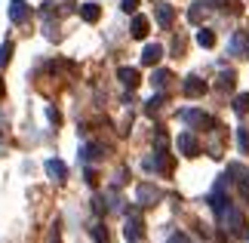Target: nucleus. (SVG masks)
Listing matches in <instances>:
<instances>
[{
  "instance_id": "1",
  "label": "nucleus",
  "mask_w": 249,
  "mask_h": 243,
  "mask_svg": "<svg viewBox=\"0 0 249 243\" xmlns=\"http://www.w3.org/2000/svg\"><path fill=\"white\" fill-rule=\"evenodd\" d=\"M228 225V231H234V234H243V228H246V222H243V216H240V209H234V206H228L222 216H218Z\"/></svg>"
},
{
  "instance_id": "2",
  "label": "nucleus",
  "mask_w": 249,
  "mask_h": 243,
  "mask_svg": "<svg viewBox=\"0 0 249 243\" xmlns=\"http://www.w3.org/2000/svg\"><path fill=\"white\" fill-rule=\"evenodd\" d=\"M9 19H13V22H18V25L31 19V9H28L25 0H13V3H9Z\"/></svg>"
},
{
  "instance_id": "3",
  "label": "nucleus",
  "mask_w": 249,
  "mask_h": 243,
  "mask_svg": "<svg viewBox=\"0 0 249 243\" xmlns=\"http://www.w3.org/2000/svg\"><path fill=\"white\" fill-rule=\"evenodd\" d=\"M139 200L145 203V206H154V203L160 200V188H154V185H148V182H142V185H139Z\"/></svg>"
},
{
  "instance_id": "4",
  "label": "nucleus",
  "mask_w": 249,
  "mask_h": 243,
  "mask_svg": "<svg viewBox=\"0 0 249 243\" xmlns=\"http://www.w3.org/2000/svg\"><path fill=\"white\" fill-rule=\"evenodd\" d=\"M129 34L136 37V40L148 37V34H151V22H148V16H132V28H129Z\"/></svg>"
},
{
  "instance_id": "5",
  "label": "nucleus",
  "mask_w": 249,
  "mask_h": 243,
  "mask_svg": "<svg viewBox=\"0 0 249 243\" xmlns=\"http://www.w3.org/2000/svg\"><path fill=\"white\" fill-rule=\"evenodd\" d=\"M181 117H185L191 126H200V130H213V117H206L203 111H185Z\"/></svg>"
},
{
  "instance_id": "6",
  "label": "nucleus",
  "mask_w": 249,
  "mask_h": 243,
  "mask_svg": "<svg viewBox=\"0 0 249 243\" xmlns=\"http://www.w3.org/2000/svg\"><path fill=\"white\" fill-rule=\"evenodd\" d=\"M46 172H50V176H53V182H65V179H68V167H65V163L62 160H46Z\"/></svg>"
},
{
  "instance_id": "7",
  "label": "nucleus",
  "mask_w": 249,
  "mask_h": 243,
  "mask_svg": "<svg viewBox=\"0 0 249 243\" xmlns=\"http://www.w3.org/2000/svg\"><path fill=\"white\" fill-rule=\"evenodd\" d=\"M178 151L185 154V157H194V154H197V139L191 132H181L178 135Z\"/></svg>"
},
{
  "instance_id": "8",
  "label": "nucleus",
  "mask_w": 249,
  "mask_h": 243,
  "mask_svg": "<svg viewBox=\"0 0 249 243\" xmlns=\"http://www.w3.org/2000/svg\"><path fill=\"white\" fill-rule=\"evenodd\" d=\"M80 16H83V22H99V19H102V6L99 3H92V0H89V3H80Z\"/></svg>"
},
{
  "instance_id": "9",
  "label": "nucleus",
  "mask_w": 249,
  "mask_h": 243,
  "mask_svg": "<svg viewBox=\"0 0 249 243\" xmlns=\"http://www.w3.org/2000/svg\"><path fill=\"white\" fill-rule=\"evenodd\" d=\"M117 80H123V86H139L142 83V74L136 68H120L117 71Z\"/></svg>"
},
{
  "instance_id": "10",
  "label": "nucleus",
  "mask_w": 249,
  "mask_h": 243,
  "mask_svg": "<svg viewBox=\"0 0 249 243\" xmlns=\"http://www.w3.org/2000/svg\"><path fill=\"white\" fill-rule=\"evenodd\" d=\"M237 53H249V34L246 31H237L231 37V56H237Z\"/></svg>"
},
{
  "instance_id": "11",
  "label": "nucleus",
  "mask_w": 249,
  "mask_h": 243,
  "mask_svg": "<svg viewBox=\"0 0 249 243\" xmlns=\"http://www.w3.org/2000/svg\"><path fill=\"white\" fill-rule=\"evenodd\" d=\"M160 56H163V46L151 43V46H145V53H142V65H157Z\"/></svg>"
},
{
  "instance_id": "12",
  "label": "nucleus",
  "mask_w": 249,
  "mask_h": 243,
  "mask_svg": "<svg viewBox=\"0 0 249 243\" xmlns=\"http://www.w3.org/2000/svg\"><path fill=\"white\" fill-rule=\"evenodd\" d=\"M157 22L163 25V28H172V22H176V9L166 6V3H160L157 6Z\"/></svg>"
},
{
  "instance_id": "13",
  "label": "nucleus",
  "mask_w": 249,
  "mask_h": 243,
  "mask_svg": "<svg viewBox=\"0 0 249 243\" xmlns=\"http://www.w3.org/2000/svg\"><path fill=\"white\" fill-rule=\"evenodd\" d=\"M203 93H206V83L200 80V77H188L185 80V95H194L197 99V95H203Z\"/></svg>"
},
{
  "instance_id": "14",
  "label": "nucleus",
  "mask_w": 249,
  "mask_h": 243,
  "mask_svg": "<svg viewBox=\"0 0 249 243\" xmlns=\"http://www.w3.org/2000/svg\"><path fill=\"white\" fill-rule=\"evenodd\" d=\"M142 231H145V225H142L139 219H126V228H123V234H126L129 240H139Z\"/></svg>"
},
{
  "instance_id": "15",
  "label": "nucleus",
  "mask_w": 249,
  "mask_h": 243,
  "mask_svg": "<svg viewBox=\"0 0 249 243\" xmlns=\"http://www.w3.org/2000/svg\"><path fill=\"white\" fill-rule=\"evenodd\" d=\"M213 3L218 6V9H222V13H240V0H213Z\"/></svg>"
},
{
  "instance_id": "16",
  "label": "nucleus",
  "mask_w": 249,
  "mask_h": 243,
  "mask_svg": "<svg viewBox=\"0 0 249 243\" xmlns=\"http://www.w3.org/2000/svg\"><path fill=\"white\" fill-rule=\"evenodd\" d=\"M188 19H191V22H203V19H206V3H194L188 9Z\"/></svg>"
},
{
  "instance_id": "17",
  "label": "nucleus",
  "mask_w": 249,
  "mask_h": 243,
  "mask_svg": "<svg viewBox=\"0 0 249 243\" xmlns=\"http://www.w3.org/2000/svg\"><path fill=\"white\" fill-rule=\"evenodd\" d=\"M197 43H200V46H206V50H209V46H215V31H209V28H203V31L197 34Z\"/></svg>"
},
{
  "instance_id": "18",
  "label": "nucleus",
  "mask_w": 249,
  "mask_h": 243,
  "mask_svg": "<svg viewBox=\"0 0 249 243\" xmlns=\"http://www.w3.org/2000/svg\"><path fill=\"white\" fill-rule=\"evenodd\" d=\"M234 111H237V114H246V111H249V93H240V95L234 99Z\"/></svg>"
},
{
  "instance_id": "19",
  "label": "nucleus",
  "mask_w": 249,
  "mask_h": 243,
  "mask_svg": "<svg viewBox=\"0 0 249 243\" xmlns=\"http://www.w3.org/2000/svg\"><path fill=\"white\" fill-rule=\"evenodd\" d=\"M237 145L243 154H249V130H237Z\"/></svg>"
},
{
  "instance_id": "20",
  "label": "nucleus",
  "mask_w": 249,
  "mask_h": 243,
  "mask_svg": "<svg viewBox=\"0 0 249 243\" xmlns=\"http://www.w3.org/2000/svg\"><path fill=\"white\" fill-rule=\"evenodd\" d=\"M92 237H95V243H108V231H105V225H92Z\"/></svg>"
},
{
  "instance_id": "21",
  "label": "nucleus",
  "mask_w": 249,
  "mask_h": 243,
  "mask_svg": "<svg viewBox=\"0 0 249 243\" xmlns=\"http://www.w3.org/2000/svg\"><path fill=\"white\" fill-rule=\"evenodd\" d=\"M9 59H13V43H9V40H6L3 46H0V65H6Z\"/></svg>"
},
{
  "instance_id": "22",
  "label": "nucleus",
  "mask_w": 249,
  "mask_h": 243,
  "mask_svg": "<svg viewBox=\"0 0 249 243\" xmlns=\"http://www.w3.org/2000/svg\"><path fill=\"white\" fill-rule=\"evenodd\" d=\"M218 86H222V90H231V86H234V74L225 71L222 77H218Z\"/></svg>"
},
{
  "instance_id": "23",
  "label": "nucleus",
  "mask_w": 249,
  "mask_h": 243,
  "mask_svg": "<svg viewBox=\"0 0 249 243\" xmlns=\"http://www.w3.org/2000/svg\"><path fill=\"white\" fill-rule=\"evenodd\" d=\"M169 80H172L169 71H157V74H154V86H166Z\"/></svg>"
},
{
  "instance_id": "24",
  "label": "nucleus",
  "mask_w": 249,
  "mask_h": 243,
  "mask_svg": "<svg viewBox=\"0 0 249 243\" xmlns=\"http://www.w3.org/2000/svg\"><path fill=\"white\" fill-rule=\"evenodd\" d=\"M160 105H163V95H154V99L148 102V108H145V111H148V114H157V108H160Z\"/></svg>"
},
{
  "instance_id": "25",
  "label": "nucleus",
  "mask_w": 249,
  "mask_h": 243,
  "mask_svg": "<svg viewBox=\"0 0 249 243\" xmlns=\"http://www.w3.org/2000/svg\"><path fill=\"white\" fill-rule=\"evenodd\" d=\"M240 194H243V197L249 200V172H246V176L240 179Z\"/></svg>"
},
{
  "instance_id": "26",
  "label": "nucleus",
  "mask_w": 249,
  "mask_h": 243,
  "mask_svg": "<svg viewBox=\"0 0 249 243\" xmlns=\"http://www.w3.org/2000/svg\"><path fill=\"white\" fill-rule=\"evenodd\" d=\"M136 6H139V0H123V13H136Z\"/></svg>"
},
{
  "instance_id": "27",
  "label": "nucleus",
  "mask_w": 249,
  "mask_h": 243,
  "mask_svg": "<svg viewBox=\"0 0 249 243\" xmlns=\"http://www.w3.org/2000/svg\"><path fill=\"white\" fill-rule=\"evenodd\" d=\"M74 9H77V3H74V0H65V3H62V13H74Z\"/></svg>"
},
{
  "instance_id": "28",
  "label": "nucleus",
  "mask_w": 249,
  "mask_h": 243,
  "mask_svg": "<svg viewBox=\"0 0 249 243\" xmlns=\"http://www.w3.org/2000/svg\"><path fill=\"white\" fill-rule=\"evenodd\" d=\"M46 114H50V120H53V123H59V120H62V117H59V111H55V108H46Z\"/></svg>"
},
{
  "instance_id": "29",
  "label": "nucleus",
  "mask_w": 249,
  "mask_h": 243,
  "mask_svg": "<svg viewBox=\"0 0 249 243\" xmlns=\"http://www.w3.org/2000/svg\"><path fill=\"white\" fill-rule=\"evenodd\" d=\"M0 95H3V80H0Z\"/></svg>"
}]
</instances>
